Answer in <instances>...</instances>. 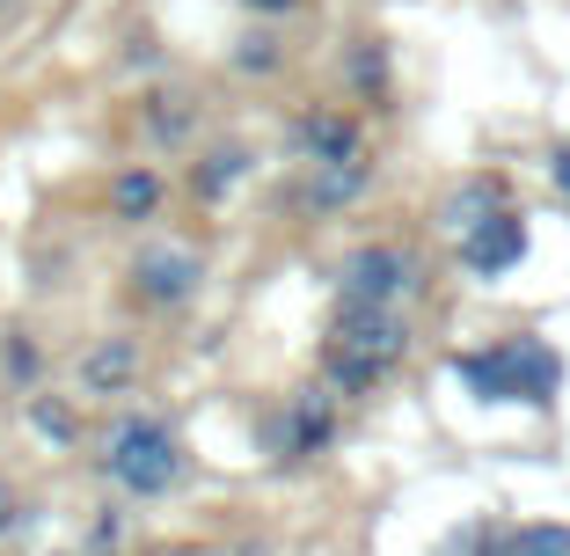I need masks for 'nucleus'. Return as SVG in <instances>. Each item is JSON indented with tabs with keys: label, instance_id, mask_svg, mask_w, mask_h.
<instances>
[{
	"label": "nucleus",
	"instance_id": "obj_1",
	"mask_svg": "<svg viewBox=\"0 0 570 556\" xmlns=\"http://www.w3.org/2000/svg\"><path fill=\"white\" fill-rule=\"evenodd\" d=\"M410 352V330L395 308H366V301H344V315L330 322V344H322V373H330L344 396H366L373 381L403 367Z\"/></svg>",
	"mask_w": 570,
	"mask_h": 556
},
{
	"label": "nucleus",
	"instance_id": "obj_2",
	"mask_svg": "<svg viewBox=\"0 0 570 556\" xmlns=\"http://www.w3.org/2000/svg\"><path fill=\"white\" fill-rule=\"evenodd\" d=\"M453 373L483 396V403H549L556 396V352L534 338L520 344H498V352H469V359H453Z\"/></svg>",
	"mask_w": 570,
	"mask_h": 556
},
{
	"label": "nucleus",
	"instance_id": "obj_3",
	"mask_svg": "<svg viewBox=\"0 0 570 556\" xmlns=\"http://www.w3.org/2000/svg\"><path fill=\"white\" fill-rule=\"evenodd\" d=\"M102 461H110V476H118L125 490H139V498H154V490H168L176 476H184V447H176V432L154 425V418H118Z\"/></svg>",
	"mask_w": 570,
	"mask_h": 556
},
{
	"label": "nucleus",
	"instance_id": "obj_4",
	"mask_svg": "<svg viewBox=\"0 0 570 556\" xmlns=\"http://www.w3.org/2000/svg\"><path fill=\"white\" fill-rule=\"evenodd\" d=\"M410 256L403 250H387V242H373V250L344 256V271H336V286H344V301H366V308H395L410 293Z\"/></svg>",
	"mask_w": 570,
	"mask_h": 556
},
{
	"label": "nucleus",
	"instance_id": "obj_5",
	"mask_svg": "<svg viewBox=\"0 0 570 556\" xmlns=\"http://www.w3.org/2000/svg\"><path fill=\"white\" fill-rule=\"evenodd\" d=\"M520 256H527V220H520V213H504V205H498L490 220H475L469 235H461V264L483 271V279H498V271H504V264H520Z\"/></svg>",
	"mask_w": 570,
	"mask_h": 556
},
{
	"label": "nucleus",
	"instance_id": "obj_6",
	"mask_svg": "<svg viewBox=\"0 0 570 556\" xmlns=\"http://www.w3.org/2000/svg\"><path fill=\"white\" fill-rule=\"evenodd\" d=\"M198 256L190 250H147L132 264V279H139V293H147L154 308H176V301H190V293H198Z\"/></svg>",
	"mask_w": 570,
	"mask_h": 556
},
{
	"label": "nucleus",
	"instance_id": "obj_7",
	"mask_svg": "<svg viewBox=\"0 0 570 556\" xmlns=\"http://www.w3.org/2000/svg\"><path fill=\"white\" fill-rule=\"evenodd\" d=\"M301 147L315 154V162H352L358 154V125L344 118V110H307L301 118Z\"/></svg>",
	"mask_w": 570,
	"mask_h": 556
},
{
	"label": "nucleus",
	"instance_id": "obj_8",
	"mask_svg": "<svg viewBox=\"0 0 570 556\" xmlns=\"http://www.w3.org/2000/svg\"><path fill=\"white\" fill-rule=\"evenodd\" d=\"M358 191H366V162H315V184H307V205L315 213H336V205H352Z\"/></svg>",
	"mask_w": 570,
	"mask_h": 556
},
{
	"label": "nucleus",
	"instance_id": "obj_9",
	"mask_svg": "<svg viewBox=\"0 0 570 556\" xmlns=\"http://www.w3.org/2000/svg\"><path fill=\"white\" fill-rule=\"evenodd\" d=\"M322 439H330V403H322V396H301L278 425V455H315Z\"/></svg>",
	"mask_w": 570,
	"mask_h": 556
},
{
	"label": "nucleus",
	"instance_id": "obj_10",
	"mask_svg": "<svg viewBox=\"0 0 570 556\" xmlns=\"http://www.w3.org/2000/svg\"><path fill=\"white\" fill-rule=\"evenodd\" d=\"M132 373H139V352H132L125 338H118V344H96V352L81 359V381H88V396H110V388H125Z\"/></svg>",
	"mask_w": 570,
	"mask_h": 556
},
{
	"label": "nucleus",
	"instance_id": "obj_11",
	"mask_svg": "<svg viewBox=\"0 0 570 556\" xmlns=\"http://www.w3.org/2000/svg\"><path fill=\"white\" fill-rule=\"evenodd\" d=\"M242 176H249V154H242V147H213L198 162V198H227Z\"/></svg>",
	"mask_w": 570,
	"mask_h": 556
},
{
	"label": "nucleus",
	"instance_id": "obj_12",
	"mask_svg": "<svg viewBox=\"0 0 570 556\" xmlns=\"http://www.w3.org/2000/svg\"><path fill=\"white\" fill-rule=\"evenodd\" d=\"M490 556H570V527H512L504 542H490Z\"/></svg>",
	"mask_w": 570,
	"mask_h": 556
},
{
	"label": "nucleus",
	"instance_id": "obj_13",
	"mask_svg": "<svg viewBox=\"0 0 570 556\" xmlns=\"http://www.w3.org/2000/svg\"><path fill=\"white\" fill-rule=\"evenodd\" d=\"M110 205H118V220H154V205H161V184H154L147 169H125L118 184H110Z\"/></svg>",
	"mask_w": 570,
	"mask_h": 556
},
{
	"label": "nucleus",
	"instance_id": "obj_14",
	"mask_svg": "<svg viewBox=\"0 0 570 556\" xmlns=\"http://www.w3.org/2000/svg\"><path fill=\"white\" fill-rule=\"evenodd\" d=\"M490 213H498V191H490V184H469V191H461V198L446 205V220H453V235H469L475 220H490Z\"/></svg>",
	"mask_w": 570,
	"mask_h": 556
},
{
	"label": "nucleus",
	"instance_id": "obj_15",
	"mask_svg": "<svg viewBox=\"0 0 570 556\" xmlns=\"http://www.w3.org/2000/svg\"><path fill=\"white\" fill-rule=\"evenodd\" d=\"M30 418H37V432H51V439H73V418L59 403H30Z\"/></svg>",
	"mask_w": 570,
	"mask_h": 556
},
{
	"label": "nucleus",
	"instance_id": "obj_16",
	"mask_svg": "<svg viewBox=\"0 0 570 556\" xmlns=\"http://www.w3.org/2000/svg\"><path fill=\"white\" fill-rule=\"evenodd\" d=\"M249 8H264V16H285V8H301V0H249Z\"/></svg>",
	"mask_w": 570,
	"mask_h": 556
},
{
	"label": "nucleus",
	"instance_id": "obj_17",
	"mask_svg": "<svg viewBox=\"0 0 570 556\" xmlns=\"http://www.w3.org/2000/svg\"><path fill=\"white\" fill-rule=\"evenodd\" d=\"M556 191H563V198H570V154H563V162H556Z\"/></svg>",
	"mask_w": 570,
	"mask_h": 556
},
{
	"label": "nucleus",
	"instance_id": "obj_18",
	"mask_svg": "<svg viewBox=\"0 0 570 556\" xmlns=\"http://www.w3.org/2000/svg\"><path fill=\"white\" fill-rule=\"evenodd\" d=\"M8 520H16V498H8V490H0V527H8Z\"/></svg>",
	"mask_w": 570,
	"mask_h": 556
}]
</instances>
